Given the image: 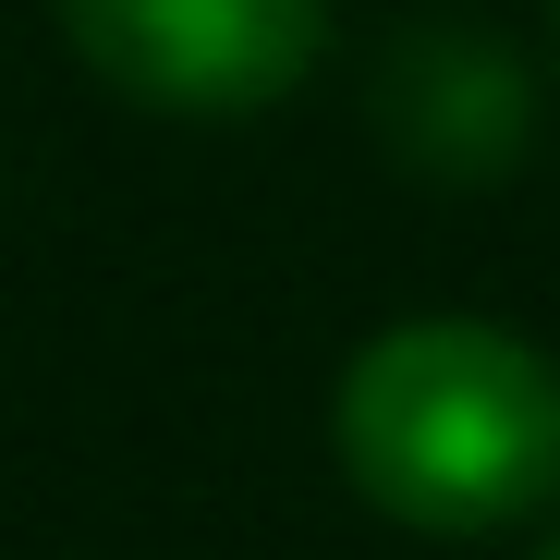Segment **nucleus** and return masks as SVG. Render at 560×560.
<instances>
[{"label": "nucleus", "instance_id": "f257e3e1", "mask_svg": "<svg viewBox=\"0 0 560 560\" xmlns=\"http://www.w3.org/2000/svg\"><path fill=\"white\" fill-rule=\"evenodd\" d=\"M329 451L402 536H500L560 500V365L500 317H402L341 390Z\"/></svg>", "mask_w": 560, "mask_h": 560}, {"label": "nucleus", "instance_id": "f03ea898", "mask_svg": "<svg viewBox=\"0 0 560 560\" xmlns=\"http://www.w3.org/2000/svg\"><path fill=\"white\" fill-rule=\"evenodd\" d=\"M73 61L135 110L244 122L280 110L329 49V0H61Z\"/></svg>", "mask_w": 560, "mask_h": 560}, {"label": "nucleus", "instance_id": "7ed1b4c3", "mask_svg": "<svg viewBox=\"0 0 560 560\" xmlns=\"http://www.w3.org/2000/svg\"><path fill=\"white\" fill-rule=\"evenodd\" d=\"M378 122L415 171H451L476 183L524 147V61L488 37V25H415L390 85H378Z\"/></svg>", "mask_w": 560, "mask_h": 560}, {"label": "nucleus", "instance_id": "20e7f679", "mask_svg": "<svg viewBox=\"0 0 560 560\" xmlns=\"http://www.w3.org/2000/svg\"><path fill=\"white\" fill-rule=\"evenodd\" d=\"M536 560H560V536H548V548H536Z\"/></svg>", "mask_w": 560, "mask_h": 560}]
</instances>
